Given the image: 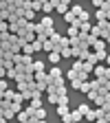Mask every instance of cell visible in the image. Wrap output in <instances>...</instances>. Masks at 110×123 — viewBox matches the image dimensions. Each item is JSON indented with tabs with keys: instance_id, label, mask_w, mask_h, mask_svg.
Wrapping results in <instances>:
<instances>
[{
	"instance_id": "obj_1",
	"label": "cell",
	"mask_w": 110,
	"mask_h": 123,
	"mask_svg": "<svg viewBox=\"0 0 110 123\" xmlns=\"http://www.w3.org/2000/svg\"><path fill=\"white\" fill-rule=\"evenodd\" d=\"M53 2H55V11L62 15H66L71 11V0H53Z\"/></svg>"
},
{
	"instance_id": "obj_2",
	"label": "cell",
	"mask_w": 110,
	"mask_h": 123,
	"mask_svg": "<svg viewBox=\"0 0 110 123\" xmlns=\"http://www.w3.org/2000/svg\"><path fill=\"white\" fill-rule=\"evenodd\" d=\"M40 26H42L44 31H51V29H55V20L51 18V15H42V20H40Z\"/></svg>"
},
{
	"instance_id": "obj_3",
	"label": "cell",
	"mask_w": 110,
	"mask_h": 123,
	"mask_svg": "<svg viewBox=\"0 0 110 123\" xmlns=\"http://www.w3.org/2000/svg\"><path fill=\"white\" fill-rule=\"evenodd\" d=\"M106 73H108V66L106 64H97L92 75H95V79H106Z\"/></svg>"
},
{
	"instance_id": "obj_4",
	"label": "cell",
	"mask_w": 110,
	"mask_h": 123,
	"mask_svg": "<svg viewBox=\"0 0 110 123\" xmlns=\"http://www.w3.org/2000/svg\"><path fill=\"white\" fill-rule=\"evenodd\" d=\"M59 59H62V49H55L53 53H49V62H51L53 66H57V64H59Z\"/></svg>"
},
{
	"instance_id": "obj_5",
	"label": "cell",
	"mask_w": 110,
	"mask_h": 123,
	"mask_svg": "<svg viewBox=\"0 0 110 123\" xmlns=\"http://www.w3.org/2000/svg\"><path fill=\"white\" fill-rule=\"evenodd\" d=\"M55 11V2H53V0H44V5H42V13L44 15H51Z\"/></svg>"
},
{
	"instance_id": "obj_6",
	"label": "cell",
	"mask_w": 110,
	"mask_h": 123,
	"mask_svg": "<svg viewBox=\"0 0 110 123\" xmlns=\"http://www.w3.org/2000/svg\"><path fill=\"white\" fill-rule=\"evenodd\" d=\"M106 46H108V42H104V40H95V44H92L90 49H92V53H99V51H106Z\"/></svg>"
},
{
	"instance_id": "obj_7",
	"label": "cell",
	"mask_w": 110,
	"mask_h": 123,
	"mask_svg": "<svg viewBox=\"0 0 110 123\" xmlns=\"http://www.w3.org/2000/svg\"><path fill=\"white\" fill-rule=\"evenodd\" d=\"M55 49H59V46H57L55 42H51V40H46V42L42 44V51H44V53H53Z\"/></svg>"
},
{
	"instance_id": "obj_8",
	"label": "cell",
	"mask_w": 110,
	"mask_h": 123,
	"mask_svg": "<svg viewBox=\"0 0 110 123\" xmlns=\"http://www.w3.org/2000/svg\"><path fill=\"white\" fill-rule=\"evenodd\" d=\"M46 75H49V79H55V77H62V68L59 66H53L49 73H46Z\"/></svg>"
},
{
	"instance_id": "obj_9",
	"label": "cell",
	"mask_w": 110,
	"mask_h": 123,
	"mask_svg": "<svg viewBox=\"0 0 110 123\" xmlns=\"http://www.w3.org/2000/svg\"><path fill=\"white\" fill-rule=\"evenodd\" d=\"M84 119V114L79 112V110H77V108H75V110H71V121L73 123H77V121H82Z\"/></svg>"
},
{
	"instance_id": "obj_10",
	"label": "cell",
	"mask_w": 110,
	"mask_h": 123,
	"mask_svg": "<svg viewBox=\"0 0 110 123\" xmlns=\"http://www.w3.org/2000/svg\"><path fill=\"white\" fill-rule=\"evenodd\" d=\"M90 37H92V40H99V37H101V29H99L97 24H92V29H90Z\"/></svg>"
},
{
	"instance_id": "obj_11",
	"label": "cell",
	"mask_w": 110,
	"mask_h": 123,
	"mask_svg": "<svg viewBox=\"0 0 110 123\" xmlns=\"http://www.w3.org/2000/svg\"><path fill=\"white\" fill-rule=\"evenodd\" d=\"M73 70H75L77 75L84 73V62H82V59H75V62H73Z\"/></svg>"
},
{
	"instance_id": "obj_12",
	"label": "cell",
	"mask_w": 110,
	"mask_h": 123,
	"mask_svg": "<svg viewBox=\"0 0 110 123\" xmlns=\"http://www.w3.org/2000/svg\"><path fill=\"white\" fill-rule=\"evenodd\" d=\"M24 20L26 22H33L35 20V11L33 9H24Z\"/></svg>"
},
{
	"instance_id": "obj_13",
	"label": "cell",
	"mask_w": 110,
	"mask_h": 123,
	"mask_svg": "<svg viewBox=\"0 0 110 123\" xmlns=\"http://www.w3.org/2000/svg\"><path fill=\"white\" fill-rule=\"evenodd\" d=\"M64 20H66V22H68V26H73V24H75V22H77V15H75V13H71V11H68V13H66V15H64Z\"/></svg>"
},
{
	"instance_id": "obj_14",
	"label": "cell",
	"mask_w": 110,
	"mask_h": 123,
	"mask_svg": "<svg viewBox=\"0 0 110 123\" xmlns=\"http://www.w3.org/2000/svg\"><path fill=\"white\" fill-rule=\"evenodd\" d=\"M33 70H35V73H44V62H42V59H35V62H33Z\"/></svg>"
},
{
	"instance_id": "obj_15",
	"label": "cell",
	"mask_w": 110,
	"mask_h": 123,
	"mask_svg": "<svg viewBox=\"0 0 110 123\" xmlns=\"http://www.w3.org/2000/svg\"><path fill=\"white\" fill-rule=\"evenodd\" d=\"M42 5H44V0H33V2H31V9L38 13V11H42Z\"/></svg>"
},
{
	"instance_id": "obj_16",
	"label": "cell",
	"mask_w": 110,
	"mask_h": 123,
	"mask_svg": "<svg viewBox=\"0 0 110 123\" xmlns=\"http://www.w3.org/2000/svg\"><path fill=\"white\" fill-rule=\"evenodd\" d=\"M66 105H68V95L57 97V108H66Z\"/></svg>"
},
{
	"instance_id": "obj_17",
	"label": "cell",
	"mask_w": 110,
	"mask_h": 123,
	"mask_svg": "<svg viewBox=\"0 0 110 123\" xmlns=\"http://www.w3.org/2000/svg\"><path fill=\"white\" fill-rule=\"evenodd\" d=\"M33 117H35L38 121H46V110H44V108H40V110H38Z\"/></svg>"
},
{
	"instance_id": "obj_18",
	"label": "cell",
	"mask_w": 110,
	"mask_h": 123,
	"mask_svg": "<svg viewBox=\"0 0 110 123\" xmlns=\"http://www.w3.org/2000/svg\"><path fill=\"white\" fill-rule=\"evenodd\" d=\"M15 119H18V121H20V123H26V121H29V119H31V117H29V114H26V112H24V110H22V112H18V114H15Z\"/></svg>"
},
{
	"instance_id": "obj_19",
	"label": "cell",
	"mask_w": 110,
	"mask_h": 123,
	"mask_svg": "<svg viewBox=\"0 0 110 123\" xmlns=\"http://www.w3.org/2000/svg\"><path fill=\"white\" fill-rule=\"evenodd\" d=\"M68 37L73 40V37H79V29L77 26H68Z\"/></svg>"
},
{
	"instance_id": "obj_20",
	"label": "cell",
	"mask_w": 110,
	"mask_h": 123,
	"mask_svg": "<svg viewBox=\"0 0 110 123\" xmlns=\"http://www.w3.org/2000/svg\"><path fill=\"white\" fill-rule=\"evenodd\" d=\"M77 110H79V112H82V114L86 117V114L90 112V105H88V103H79V105H77Z\"/></svg>"
},
{
	"instance_id": "obj_21",
	"label": "cell",
	"mask_w": 110,
	"mask_h": 123,
	"mask_svg": "<svg viewBox=\"0 0 110 123\" xmlns=\"http://www.w3.org/2000/svg\"><path fill=\"white\" fill-rule=\"evenodd\" d=\"M82 11H84V9H82V5H71V13H75L77 18L82 15Z\"/></svg>"
},
{
	"instance_id": "obj_22",
	"label": "cell",
	"mask_w": 110,
	"mask_h": 123,
	"mask_svg": "<svg viewBox=\"0 0 110 123\" xmlns=\"http://www.w3.org/2000/svg\"><path fill=\"white\" fill-rule=\"evenodd\" d=\"M29 105L33 108V110H40V108H42V99H31V101H29Z\"/></svg>"
},
{
	"instance_id": "obj_23",
	"label": "cell",
	"mask_w": 110,
	"mask_h": 123,
	"mask_svg": "<svg viewBox=\"0 0 110 123\" xmlns=\"http://www.w3.org/2000/svg\"><path fill=\"white\" fill-rule=\"evenodd\" d=\"M95 20H97V22H104V20H108V18H106V13H104L101 9H97V11H95Z\"/></svg>"
},
{
	"instance_id": "obj_24",
	"label": "cell",
	"mask_w": 110,
	"mask_h": 123,
	"mask_svg": "<svg viewBox=\"0 0 110 123\" xmlns=\"http://www.w3.org/2000/svg\"><path fill=\"white\" fill-rule=\"evenodd\" d=\"M95 57H97V64H99V62H106V57H108V51H99V53H95Z\"/></svg>"
},
{
	"instance_id": "obj_25",
	"label": "cell",
	"mask_w": 110,
	"mask_h": 123,
	"mask_svg": "<svg viewBox=\"0 0 110 123\" xmlns=\"http://www.w3.org/2000/svg\"><path fill=\"white\" fill-rule=\"evenodd\" d=\"M22 55H35L33 53V46H31V44H24L22 46Z\"/></svg>"
},
{
	"instance_id": "obj_26",
	"label": "cell",
	"mask_w": 110,
	"mask_h": 123,
	"mask_svg": "<svg viewBox=\"0 0 110 123\" xmlns=\"http://www.w3.org/2000/svg\"><path fill=\"white\" fill-rule=\"evenodd\" d=\"M82 84H86V81H79V79H73V81H71V88H73V90H82Z\"/></svg>"
},
{
	"instance_id": "obj_27",
	"label": "cell",
	"mask_w": 110,
	"mask_h": 123,
	"mask_svg": "<svg viewBox=\"0 0 110 123\" xmlns=\"http://www.w3.org/2000/svg\"><path fill=\"white\" fill-rule=\"evenodd\" d=\"M13 97H15V90H7L2 99H5V101H11V103H13Z\"/></svg>"
},
{
	"instance_id": "obj_28",
	"label": "cell",
	"mask_w": 110,
	"mask_h": 123,
	"mask_svg": "<svg viewBox=\"0 0 110 123\" xmlns=\"http://www.w3.org/2000/svg\"><path fill=\"white\" fill-rule=\"evenodd\" d=\"M31 46H33V53H40V51H42V42H40L38 37H35V42L31 44Z\"/></svg>"
},
{
	"instance_id": "obj_29",
	"label": "cell",
	"mask_w": 110,
	"mask_h": 123,
	"mask_svg": "<svg viewBox=\"0 0 110 123\" xmlns=\"http://www.w3.org/2000/svg\"><path fill=\"white\" fill-rule=\"evenodd\" d=\"M92 70H95V66H92L90 62H84V73H86V75H90Z\"/></svg>"
},
{
	"instance_id": "obj_30",
	"label": "cell",
	"mask_w": 110,
	"mask_h": 123,
	"mask_svg": "<svg viewBox=\"0 0 110 123\" xmlns=\"http://www.w3.org/2000/svg\"><path fill=\"white\" fill-rule=\"evenodd\" d=\"M79 22H90V13H88V11H82V15H79Z\"/></svg>"
},
{
	"instance_id": "obj_31",
	"label": "cell",
	"mask_w": 110,
	"mask_h": 123,
	"mask_svg": "<svg viewBox=\"0 0 110 123\" xmlns=\"http://www.w3.org/2000/svg\"><path fill=\"white\" fill-rule=\"evenodd\" d=\"M0 33H9V22H0Z\"/></svg>"
},
{
	"instance_id": "obj_32",
	"label": "cell",
	"mask_w": 110,
	"mask_h": 123,
	"mask_svg": "<svg viewBox=\"0 0 110 123\" xmlns=\"http://www.w3.org/2000/svg\"><path fill=\"white\" fill-rule=\"evenodd\" d=\"M84 119H88L90 123H92V121H97V114H95V110H90V112H88V114H86Z\"/></svg>"
},
{
	"instance_id": "obj_33",
	"label": "cell",
	"mask_w": 110,
	"mask_h": 123,
	"mask_svg": "<svg viewBox=\"0 0 110 123\" xmlns=\"http://www.w3.org/2000/svg\"><path fill=\"white\" fill-rule=\"evenodd\" d=\"M35 81H46V73H35Z\"/></svg>"
},
{
	"instance_id": "obj_34",
	"label": "cell",
	"mask_w": 110,
	"mask_h": 123,
	"mask_svg": "<svg viewBox=\"0 0 110 123\" xmlns=\"http://www.w3.org/2000/svg\"><path fill=\"white\" fill-rule=\"evenodd\" d=\"M13 103H24V99H22V95H20V92H15V97H13Z\"/></svg>"
},
{
	"instance_id": "obj_35",
	"label": "cell",
	"mask_w": 110,
	"mask_h": 123,
	"mask_svg": "<svg viewBox=\"0 0 110 123\" xmlns=\"http://www.w3.org/2000/svg\"><path fill=\"white\" fill-rule=\"evenodd\" d=\"M15 75H18V73H15V68L7 70V79H15Z\"/></svg>"
},
{
	"instance_id": "obj_36",
	"label": "cell",
	"mask_w": 110,
	"mask_h": 123,
	"mask_svg": "<svg viewBox=\"0 0 110 123\" xmlns=\"http://www.w3.org/2000/svg\"><path fill=\"white\" fill-rule=\"evenodd\" d=\"M62 57H73V51L71 49H62Z\"/></svg>"
},
{
	"instance_id": "obj_37",
	"label": "cell",
	"mask_w": 110,
	"mask_h": 123,
	"mask_svg": "<svg viewBox=\"0 0 110 123\" xmlns=\"http://www.w3.org/2000/svg\"><path fill=\"white\" fill-rule=\"evenodd\" d=\"M66 77H68V79H71V81H73V79H77V73H75V70H73V68H71V70H68V73H66Z\"/></svg>"
},
{
	"instance_id": "obj_38",
	"label": "cell",
	"mask_w": 110,
	"mask_h": 123,
	"mask_svg": "<svg viewBox=\"0 0 110 123\" xmlns=\"http://www.w3.org/2000/svg\"><path fill=\"white\" fill-rule=\"evenodd\" d=\"M97 97H99V95H97V92H95V90H90V92H88V99H90V101H95Z\"/></svg>"
},
{
	"instance_id": "obj_39",
	"label": "cell",
	"mask_w": 110,
	"mask_h": 123,
	"mask_svg": "<svg viewBox=\"0 0 110 123\" xmlns=\"http://www.w3.org/2000/svg\"><path fill=\"white\" fill-rule=\"evenodd\" d=\"M82 90L88 95V92H90V84H88V81H86V84H82Z\"/></svg>"
},
{
	"instance_id": "obj_40",
	"label": "cell",
	"mask_w": 110,
	"mask_h": 123,
	"mask_svg": "<svg viewBox=\"0 0 110 123\" xmlns=\"http://www.w3.org/2000/svg\"><path fill=\"white\" fill-rule=\"evenodd\" d=\"M49 101H51V103H55V105H57V95H49Z\"/></svg>"
},
{
	"instance_id": "obj_41",
	"label": "cell",
	"mask_w": 110,
	"mask_h": 123,
	"mask_svg": "<svg viewBox=\"0 0 110 123\" xmlns=\"http://www.w3.org/2000/svg\"><path fill=\"white\" fill-rule=\"evenodd\" d=\"M104 101H106V105H110V92H108V95H104Z\"/></svg>"
},
{
	"instance_id": "obj_42",
	"label": "cell",
	"mask_w": 110,
	"mask_h": 123,
	"mask_svg": "<svg viewBox=\"0 0 110 123\" xmlns=\"http://www.w3.org/2000/svg\"><path fill=\"white\" fill-rule=\"evenodd\" d=\"M106 66L110 68V53H108V57H106Z\"/></svg>"
},
{
	"instance_id": "obj_43",
	"label": "cell",
	"mask_w": 110,
	"mask_h": 123,
	"mask_svg": "<svg viewBox=\"0 0 110 123\" xmlns=\"http://www.w3.org/2000/svg\"><path fill=\"white\" fill-rule=\"evenodd\" d=\"M95 123H106V119H97V121H95Z\"/></svg>"
},
{
	"instance_id": "obj_44",
	"label": "cell",
	"mask_w": 110,
	"mask_h": 123,
	"mask_svg": "<svg viewBox=\"0 0 110 123\" xmlns=\"http://www.w3.org/2000/svg\"><path fill=\"white\" fill-rule=\"evenodd\" d=\"M0 123H7V119H5V117H0Z\"/></svg>"
},
{
	"instance_id": "obj_45",
	"label": "cell",
	"mask_w": 110,
	"mask_h": 123,
	"mask_svg": "<svg viewBox=\"0 0 110 123\" xmlns=\"http://www.w3.org/2000/svg\"><path fill=\"white\" fill-rule=\"evenodd\" d=\"M38 123H46V121H38Z\"/></svg>"
}]
</instances>
